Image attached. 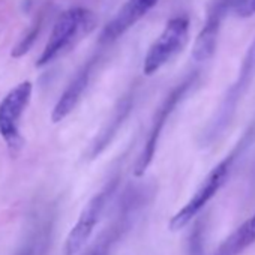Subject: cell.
<instances>
[{"instance_id": "1", "label": "cell", "mask_w": 255, "mask_h": 255, "mask_svg": "<svg viewBox=\"0 0 255 255\" xmlns=\"http://www.w3.org/2000/svg\"><path fill=\"white\" fill-rule=\"evenodd\" d=\"M96 26V17L86 8H71L59 15L56 20L50 39L36 62L38 68L51 63L63 51L72 47L81 36L90 33Z\"/></svg>"}, {"instance_id": "2", "label": "cell", "mask_w": 255, "mask_h": 255, "mask_svg": "<svg viewBox=\"0 0 255 255\" xmlns=\"http://www.w3.org/2000/svg\"><path fill=\"white\" fill-rule=\"evenodd\" d=\"M237 156V150L230 153L225 159H222L203 180V183L198 186L195 194L191 197V200L170 219V230L171 231H179L183 227H186L201 210L203 207L216 195V192L224 186L227 182L234 158Z\"/></svg>"}, {"instance_id": "3", "label": "cell", "mask_w": 255, "mask_h": 255, "mask_svg": "<svg viewBox=\"0 0 255 255\" xmlns=\"http://www.w3.org/2000/svg\"><path fill=\"white\" fill-rule=\"evenodd\" d=\"M195 78H197V74H192L189 75L188 78H185L180 84H177L167 96L165 99L162 101V104L158 107L155 116H153V120H152V126H150V131H149V135L146 138V143H144V147L137 159V164H135V168H134V174L137 177H141L146 170L149 168V165L152 164L153 158H155V152H156V147H158V141H159V137L162 134V129L170 117V114L174 111V108L179 105V102L185 98V95L189 92V89L194 86L195 83Z\"/></svg>"}, {"instance_id": "4", "label": "cell", "mask_w": 255, "mask_h": 255, "mask_svg": "<svg viewBox=\"0 0 255 255\" xmlns=\"http://www.w3.org/2000/svg\"><path fill=\"white\" fill-rule=\"evenodd\" d=\"M188 35H189L188 17L179 15L171 18L165 24L162 33L150 45L144 57L143 72L146 75H153L155 72H158L185 47L188 41Z\"/></svg>"}, {"instance_id": "5", "label": "cell", "mask_w": 255, "mask_h": 255, "mask_svg": "<svg viewBox=\"0 0 255 255\" xmlns=\"http://www.w3.org/2000/svg\"><path fill=\"white\" fill-rule=\"evenodd\" d=\"M254 78H255V39H254V42L251 44V47L248 48V51H246V54L243 57L237 81L227 92L225 99L222 101V105L219 107L213 122L210 123V128H209V131L206 134V137L209 140H213L216 135H219L227 128V125L231 122V119H233V116L236 113L239 101L242 99L245 92L249 89Z\"/></svg>"}, {"instance_id": "6", "label": "cell", "mask_w": 255, "mask_h": 255, "mask_svg": "<svg viewBox=\"0 0 255 255\" xmlns=\"http://www.w3.org/2000/svg\"><path fill=\"white\" fill-rule=\"evenodd\" d=\"M32 90V83L23 81L0 102V135L11 149H18L21 146L20 119L30 102Z\"/></svg>"}, {"instance_id": "7", "label": "cell", "mask_w": 255, "mask_h": 255, "mask_svg": "<svg viewBox=\"0 0 255 255\" xmlns=\"http://www.w3.org/2000/svg\"><path fill=\"white\" fill-rule=\"evenodd\" d=\"M117 186V182L113 180L108 186H105L99 194H96L83 209V212L80 213L75 225L71 228L66 240H65V246H63V252L65 255H77L86 245V242L89 240V237L92 236L96 224L101 219V215L105 209V204L108 201V198L111 197V194L114 192Z\"/></svg>"}, {"instance_id": "8", "label": "cell", "mask_w": 255, "mask_h": 255, "mask_svg": "<svg viewBox=\"0 0 255 255\" xmlns=\"http://www.w3.org/2000/svg\"><path fill=\"white\" fill-rule=\"evenodd\" d=\"M239 0H210L207 6L206 21L201 32L197 35V39L192 47V59L195 62H207L213 57L222 20L228 12L234 11Z\"/></svg>"}, {"instance_id": "9", "label": "cell", "mask_w": 255, "mask_h": 255, "mask_svg": "<svg viewBox=\"0 0 255 255\" xmlns=\"http://www.w3.org/2000/svg\"><path fill=\"white\" fill-rule=\"evenodd\" d=\"M141 200L143 198L138 191H128L123 201L120 203V210L117 213V218L111 222V225H108L98 236V239L89 248L86 255H110L113 246L129 230L132 222V215H135L137 210L140 209Z\"/></svg>"}, {"instance_id": "10", "label": "cell", "mask_w": 255, "mask_h": 255, "mask_svg": "<svg viewBox=\"0 0 255 255\" xmlns=\"http://www.w3.org/2000/svg\"><path fill=\"white\" fill-rule=\"evenodd\" d=\"M158 2L159 0H128L116 17L104 27L101 42L110 44L119 39L132 26H135L150 9H153Z\"/></svg>"}, {"instance_id": "11", "label": "cell", "mask_w": 255, "mask_h": 255, "mask_svg": "<svg viewBox=\"0 0 255 255\" xmlns=\"http://www.w3.org/2000/svg\"><path fill=\"white\" fill-rule=\"evenodd\" d=\"M92 65L93 63L90 62L86 66H83V69L75 75V78L68 84L65 92L60 95V98H59V101L54 105L53 113H51V120L54 123H59L63 119H66L72 113V110L77 107L81 95L87 89V84H89V80H90Z\"/></svg>"}, {"instance_id": "12", "label": "cell", "mask_w": 255, "mask_h": 255, "mask_svg": "<svg viewBox=\"0 0 255 255\" xmlns=\"http://www.w3.org/2000/svg\"><path fill=\"white\" fill-rule=\"evenodd\" d=\"M132 104H134V95L132 93H128L126 96H123L119 101V104L116 105V108L111 114V119L108 120V123L104 126V129L98 134V137L92 143L90 158H96L98 155H101L107 149V146L111 143L114 135L119 132L120 126L123 125L126 117L129 116V113L132 110Z\"/></svg>"}, {"instance_id": "13", "label": "cell", "mask_w": 255, "mask_h": 255, "mask_svg": "<svg viewBox=\"0 0 255 255\" xmlns=\"http://www.w3.org/2000/svg\"><path fill=\"white\" fill-rule=\"evenodd\" d=\"M255 242V213L230 234L213 255H240Z\"/></svg>"}, {"instance_id": "14", "label": "cell", "mask_w": 255, "mask_h": 255, "mask_svg": "<svg viewBox=\"0 0 255 255\" xmlns=\"http://www.w3.org/2000/svg\"><path fill=\"white\" fill-rule=\"evenodd\" d=\"M50 236H51V230L48 228V225L36 230V233H33L30 236L27 243H24V246L20 248L17 255H44V252L48 246Z\"/></svg>"}, {"instance_id": "15", "label": "cell", "mask_w": 255, "mask_h": 255, "mask_svg": "<svg viewBox=\"0 0 255 255\" xmlns=\"http://www.w3.org/2000/svg\"><path fill=\"white\" fill-rule=\"evenodd\" d=\"M41 27H42V17L36 18V21L29 27V30H27V32L23 35V38L18 41V44L12 48L11 56L15 57V59H18V57H23L26 53H29L30 48L33 47V44H35V41H36L39 32H41Z\"/></svg>"}, {"instance_id": "16", "label": "cell", "mask_w": 255, "mask_h": 255, "mask_svg": "<svg viewBox=\"0 0 255 255\" xmlns=\"http://www.w3.org/2000/svg\"><path fill=\"white\" fill-rule=\"evenodd\" d=\"M234 12L240 18H249L255 15V0H239Z\"/></svg>"}]
</instances>
